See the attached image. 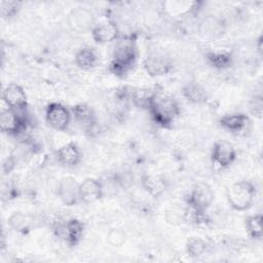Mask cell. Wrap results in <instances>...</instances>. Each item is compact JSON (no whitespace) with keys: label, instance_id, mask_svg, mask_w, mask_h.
I'll return each mask as SVG.
<instances>
[{"label":"cell","instance_id":"cell-20","mask_svg":"<svg viewBox=\"0 0 263 263\" xmlns=\"http://www.w3.org/2000/svg\"><path fill=\"white\" fill-rule=\"evenodd\" d=\"M98 54L91 47H82L75 54V64L83 70H89L98 64Z\"/></svg>","mask_w":263,"mask_h":263},{"label":"cell","instance_id":"cell-12","mask_svg":"<svg viewBox=\"0 0 263 263\" xmlns=\"http://www.w3.org/2000/svg\"><path fill=\"white\" fill-rule=\"evenodd\" d=\"M2 100L8 108L16 111L27 109V96L23 87L16 83L8 84L2 91Z\"/></svg>","mask_w":263,"mask_h":263},{"label":"cell","instance_id":"cell-29","mask_svg":"<svg viewBox=\"0 0 263 263\" xmlns=\"http://www.w3.org/2000/svg\"><path fill=\"white\" fill-rule=\"evenodd\" d=\"M106 239L111 247L120 248L126 240V234L120 228H111L106 235Z\"/></svg>","mask_w":263,"mask_h":263},{"label":"cell","instance_id":"cell-9","mask_svg":"<svg viewBox=\"0 0 263 263\" xmlns=\"http://www.w3.org/2000/svg\"><path fill=\"white\" fill-rule=\"evenodd\" d=\"M235 158L236 151L230 142L226 140H220L214 144L212 150V160L215 164L221 168H225L231 165Z\"/></svg>","mask_w":263,"mask_h":263},{"label":"cell","instance_id":"cell-1","mask_svg":"<svg viewBox=\"0 0 263 263\" xmlns=\"http://www.w3.org/2000/svg\"><path fill=\"white\" fill-rule=\"evenodd\" d=\"M148 111L157 124L165 127L171 125L178 117L180 108L173 97L156 92Z\"/></svg>","mask_w":263,"mask_h":263},{"label":"cell","instance_id":"cell-28","mask_svg":"<svg viewBox=\"0 0 263 263\" xmlns=\"http://www.w3.org/2000/svg\"><path fill=\"white\" fill-rule=\"evenodd\" d=\"M186 210H184L179 204H172L165 213V219L167 223L173 225L182 224L186 218Z\"/></svg>","mask_w":263,"mask_h":263},{"label":"cell","instance_id":"cell-15","mask_svg":"<svg viewBox=\"0 0 263 263\" xmlns=\"http://www.w3.org/2000/svg\"><path fill=\"white\" fill-rule=\"evenodd\" d=\"M143 66L146 72L153 77H159L166 75L172 70L171 61L164 55L151 53L144 59Z\"/></svg>","mask_w":263,"mask_h":263},{"label":"cell","instance_id":"cell-16","mask_svg":"<svg viewBox=\"0 0 263 263\" xmlns=\"http://www.w3.org/2000/svg\"><path fill=\"white\" fill-rule=\"evenodd\" d=\"M141 186L149 196L158 197L165 191L166 182L160 175L146 174L141 179Z\"/></svg>","mask_w":263,"mask_h":263},{"label":"cell","instance_id":"cell-31","mask_svg":"<svg viewBox=\"0 0 263 263\" xmlns=\"http://www.w3.org/2000/svg\"><path fill=\"white\" fill-rule=\"evenodd\" d=\"M20 7H21V2H17V1H2L1 5H0L1 14L4 17H11L15 13H17Z\"/></svg>","mask_w":263,"mask_h":263},{"label":"cell","instance_id":"cell-17","mask_svg":"<svg viewBox=\"0 0 263 263\" xmlns=\"http://www.w3.org/2000/svg\"><path fill=\"white\" fill-rule=\"evenodd\" d=\"M58 161L65 166L77 165L81 159V154L77 145L73 142H69L57 151Z\"/></svg>","mask_w":263,"mask_h":263},{"label":"cell","instance_id":"cell-8","mask_svg":"<svg viewBox=\"0 0 263 263\" xmlns=\"http://www.w3.org/2000/svg\"><path fill=\"white\" fill-rule=\"evenodd\" d=\"M197 29L201 37L209 40H215L221 38L225 34L226 24L221 17L209 14L201 18Z\"/></svg>","mask_w":263,"mask_h":263},{"label":"cell","instance_id":"cell-27","mask_svg":"<svg viewBox=\"0 0 263 263\" xmlns=\"http://www.w3.org/2000/svg\"><path fill=\"white\" fill-rule=\"evenodd\" d=\"M208 243L200 237H190L186 243V252L192 258L200 257L205 253Z\"/></svg>","mask_w":263,"mask_h":263},{"label":"cell","instance_id":"cell-18","mask_svg":"<svg viewBox=\"0 0 263 263\" xmlns=\"http://www.w3.org/2000/svg\"><path fill=\"white\" fill-rule=\"evenodd\" d=\"M76 122L85 130H91L96 124V115L92 109L85 104H78L71 111Z\"/></svg>","mask_w":263,"mask_h":263},{"label":"cell","instance_id":"cell-11","mask_svg":"<svg viewBox=\"0 0 263 263\" xmlns=\"http://www.w3.org/2000/svg\"><path fill=\"white\" fill-rule=\"evenodd\" d=\"M58 195L66 205H74L80 201L79 183L73 177H64L58 184Z\"/></svg>","mask_w":263,"mask_h":263},{"label":"cell","instance_id":"cell-4","mask_svg":"<svg viewBox=\"0 0 263 263\" xmlns=\"http://www.w3.org/2000/svg\"><path fill=\"white\" fill-rule=\"evenodd\" d=\"M214 192L212 187L204 182H199L193 186L189 193L188 204L195 214H203L213 203Z\"/></svg>","mask_w":263,"mask_h":263},{"label":"cell","instance_id":"cell-26","mask_svg":"<svg viewBox=\"0 0 263 263\" xmlns=\"http://www.w3.org/2000/svg\"><path fill=\"white\" fill-rule=\"evenodd\" d=\"M245 226L252 238L260 239L262 237V216L260 214L249 216L246 219Z\"/></svg>","mask_w":263,"mask_h":263},{"label":"cell","instance_id":"cell-10","mask_svg":"<svg viewBox=\"0 0 263 263\" xmlns=\"http://www.w3.org/2000/svg\"><path fill=\"white\" fill-rule=\"evenodd\" d=\"M55 232L57 235L67 245L75 246L81 239L83 233V224L76 219H70L58 224Z\"/></svg>","mask_w":263,"mask_h":263},{"label":"cell","instance_id":"cell-7","mask_svg":"<svg viewBox=\"0 0 263 263\" xmlns=\"http://www.w3.org/2000/svg\"><path fill=\"white\" fill-rule=\"evenodd\" d=\"M72 113L60 103H50L45 110L47 124L55 130H65L70 121Z\"/></svg>","mask_w":263,"mask_h":263},{"label":"cell","instance_id":"cell-21","mask_svg":"<svg viewBox=\"0 0 263 263\" xmlns=\"http://www.w3.org/2000/svg\"><path fill=\"white\" fill-rule=\"evenodd\" d=\"M183 97L192 104H202L208 100V93L205 89L197 83H187L182 89Z\"/></svg>","mask_w":263,"mask_h":263},{"label":"cell","instance_id":"cell-3","mask_svg":"<svg viewBox=\"0 0 263 263\" xmlns=\"http://www.w3.org/2000/svg\"><path fill=\"white\" fill-rule=\"evenodd\" d=\"M137 59L136 43L132 38L118 41L112 52L111 69L115 74H125L132 69Z\"/></svg>","mask_w":263,"mask_h":263},{"label":"cell","instance_id":"cell-23","mask_svg":"<svg viewBox=\"0 0 263 263\" xmlns=\"http://www.w3.org/2000/svg\"><path fill=\"white\" fill-rule=\"evenodd\" d=\"M31 218L23 212H14L8 218V225L11 229L17 232L25 233L30 229Z\"/></svg>","mask_w":263,"mask_h":263},{"label":"cell","instance_id":"cell-6","mask_svg":"<svg viewBox=\"0 0 263 263\" xmlns=\"http://www.w3.org/2000/svg\"><path fill=\"white\" fill-rule=\"evenodd\" d=\"M68 25L76 33L91 32L96 25L95 15L86 7H75L68 14Z\"/></svg>","mask_w":263,"mask_h":263},{"label":"cell","instance_id":"cell-13","mask_svg":"<svg viewBox=\"0 0 263 263\" xmlns=\"http://www.w3.org/2000/svg\"><path fill=\"white\" fill-rule=\"evenodd\" d=\"M92 39L100 44L110 43L115 41L119 36V29L116 23L112 21H103L96 23L91 30Z\"/></svg>","mask_w":263,"mask_h":263},{"label":"cell","instance_id":"cell-22","mask_svg":"<svg viewBox=\"0 0 263 263\" xmlns=\"http://www.w3.org/2000/svg\"><path fill=\"white\" fill-rule=\"evenodd\" d=\"M155 93L156 91H153L149 88H137L132 91L130 99L134 105L138 108L148 110Z\"/></svg>","mask_w":263,"mask_h":263},{"label":"cell","instance_id":"cell-25","mask_svg":"<svg viewBox=\"0 0 263 263\" xmlns=\"http://www.w3.org/2000/svg\"><path fill=\"white\" fill-rule=\"evenodd\" d=\"M196 2H187V1H170L164 3V8L168 13L173 15H183L192 11L195 8Z\"/></svg>","mask_w":263,"mask_h":263},{"label":"cell","instance_id":"cell-5","mask_svg":"<svg viewBox=\"0 0 263 263\" xmlns=\"http://www.w3.org/2000/svg\"><path fill=\"white\" fill-rule=\"evenodd\" d=\"M28 123L27 111H16L10 108L2 110L0 114V127L3 133L17 135L22 133Z\"/></svg>","mask_w":263,"mask_h":263},{"label":"cell","instance_id":"cell-30","mask_svg":"<svg viewBox=\"0 0 263 263\" xmlns=\"http://www.w3.org/2000/svg\"><path fill=\"white\" fill-rule=\"evenodd\" d=\"M249 111L256 118H261L263 114V99L261 95H255L249 102Z\"/></svg>","mask_w":263,"mask_h":263},{"label":"cell","instance_id":"cell-24","mask_svg":"<svg viewBox=\"0 0 263 263\" xmlns=\"http://www.w3.org/2000/svg\"><path fill=\"white\" fill-rule=\"evenodd\" d=\"M206 59L217 69H225L232 65V57L227 51H210L206 53Z\"/></svg>","mask_w":263,"mask_h":263},{"label":"cell","instance_id":"cell-2","mask_svg":"<svg viewBox=\"0 0 263 263\" xmlns=\"http://www.w3.org/2000/svg\"><path fill=\"white\" fill-rule=\"evenodd\" d=\"M226 197L233 210L239 212L246 211L250 209L255 201L256 188L250 181H237L227 187Z\"/></svg>","mask_w":263,"mask_h":263},{"label":"cell","instance_id":"cell-14","mask_svg":"<svg viewBox=\"0 0 263 263\" xmlns=\"http://www.w3.org/2000/svg\"><path fill=\"white\" fill-rule=\"evenodd\" d=\"M104 195L103 184L95 178H86L79 183L80 201L84 203H92Z\"/></svg>","mask_w":263,"mask_h":263},{"label":"cell","instance_id":"cell-19","mask_svg":"<svg viewBox=\"0 0 263 263\" xmlns=\"http://www.w3.org/2000/svg\"><path fill=\"white\" fill-rule=\"evenodd\" d=\"M249 121L248 115L243 113H233L223 116L220 119V125L231 133H238L248 126Z\"/></svg>","mask_w":263,"mask_h":263}]
</instances>
